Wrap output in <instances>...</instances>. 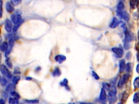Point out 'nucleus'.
I'll return each instance as SVG.
<instances>
[{"instance_id": "39448f33", "label": "nucleus", "mask_w": 139, "mask_h": 104, "mask_svg": "<svg viewBox=\"0 0 139 104\" xmlns=\"http://www.w3.org/2000/svg\"><path fill=\"white\" fill-rule=\"evenodd\" d=\"M5 28L6 31L9 32L12 31V23L9 19H6L5 21Z\"/></svg>"}, {"instance_id": "7c9ffc66", "label": "nucleus", "mask_w": 139, "mask_h": 104, "mask_svg": "<svg viewBox=\"0 0 139 104\" xmlns=\"http://www.w3.org/2000/svg\"><path fill=\"white\" fill-rule=\"evenodd\" d=\"M124 85V84L122 80V79L120 78V79L119 81V82L118 83V84H117L118 87L120 89H121V88H122L123 87Z\"/></svg>"}, {"instance_id": "37998d69", "label": "nucleus", "mask_w": 139, "mask_h": 104, "mask_svg": "<svg viewBox=\"0 0 139 104\" xmlns=\"http://www.w3.org/2000/svg\"><path fill=\"white\" fill-rule=\"evenodd\" d=\"M137 60L139 61V54H137Z\"/></svg>"}, {"instance_id": "f8f14e48", "label": "nucleus", "mask_w": 139, "mask_h": 104, "mask_svg": "<svg viewBox=\"0 0 139 104\" xmlns=\"http://www.w3.org/2000/svg\"><path fill=\"white\" fill-rule=\"evenodd\" d=\"M124 33H125V38L124 41L130 42L133 40L132 36L129 31H127Z\"/></svg>"}, {"instance_id": "a878e982", "label": "nucleus", "mask_w": 139, "mask_h": 104, "mask_svg": "<svg viewBox=\"0 0 139 104\" xmlns=\"http://www.w3.org/2000/svg\"><path fill=\"white\" fill-rule=\"evenodd\" d=\"M123 46H124V49H125V50H129V49H130V42L124 41Z\"/></svg>"}, {"instance_id": "473e14b6", "label": "nucleus", "mask_w": 139, "mask_h": 104, "mask_svg": "<svg viewBox=\"0 0 139 104\" xmlns=\"http://www.w3.org/2000/svg\"><path fill=\"white\" fill-rule=\"evenodd\" d=\"M11 95H12V96H14V97L18 98V99H19L20 98V95L18 94L17 92H14V91L11 92Z\"/></svg>"}, {"instance_id": "1a4fd4ad", "label": "nucleus", "mask_w": 139, "mask_h": 104, "mask_svg": "<svg viewBox=\"0 0 139 104\" xmlns=\"http://www.w3.org/2000/svg\"><path fill=\"white\" fill-rule=\"evenodd\" d=\"M125 61L124 59H121L119 63V71L120 73H123L125 69Z\"/></svg>"}, {"instance_id": "423d86ee", "label": "nucleus", "mask_w": 139, "mask_h": 104, "mask_svg": "<svg viewBox=\"0 0 139 104\" xmlns=\"http://www.w3.org/2000/svg\"><path fill=\"white\" fill-rule=\"evenodd\" d=\"M66 59V57L65 56L63 55H58L55 57V60L57 62L59 63H62V62L65 61Z\"/></svg>"}, {"instance_id": "20e7f679", "label": "nucleus", "mask_w": 139, "mask_h": 104, "mask_svg": "<svg viewBox=\"0 0 139 104\" xmlns=\"http://www.w3.org/2000/svg\"><path fill=\"white\" fill-rule=\"evenodd\" d=\"M112 52L115 53L118 57L121 58L123 55V51L122 49L118 47H113L112 48Z\"/></svg>"}, {"instance_id": "393cba45", "label": "nucleus", "mask_w": 139, "mask_h": 104, "mask_svg": "<svg viewBox=\"0 0 139 104\" xmlns=\"http://www.w3.org/2000/svg\"><path fill=\"white\" fill-rule=\"evenodd\" d=\"M22 1V0H11V2L13 5L17 6L20 5Z\"/></svg>"}, {"instance_id": "6ab92c4d", "label": "nucleus", "mask_w": 139, "mask_h": 104, "mask_svg": "<svg viewBox=\"0 0 139 104\" xmlns=\"http://www.w3.org/2000/svg\"><path fill=\"white\" fill-rule=\"evenodd\" d=\"M128 96H129V94L127 91L124 92L122 94V95L121 101L123 102H125L128 99Z\"/></svg>"}, {"instance_id": "5701e85b", "label": "nucleus", "mask_w": 139, "mask_h": 104, "mask_svg": "<svg viewBox=\"0 0 139 104\" xmlns=\"http://www.w3.org/2000/svg\"><path fill=\"white\" fill-rule=\"evenodd\" d=\"M124 7H125V6H124V3L120 1V2H119V3H118V4L117 5V10L119 11H122L123 10V9H124Z\"/></svg>"}, {"instance_id": "72a5a7b5", "label": "nucleus", "mask_w": 139, "mask_h": 104, "mask_svg": "<svg viewBox=\"0 0 139 104\" xmlns=\"http://www.w3.org/2000/svg\"><path fill=\"white\" fill-rule=\"evenodd\" d=\"M6 63L7 65L8 66V67L9 68H10V69L12 68V63L11 61H10V59L8 58L7 59H6Z\"/></svg>"}, {"instance_id": "f03ea898", "label": "nucleus", "mask_w": 139, "mask_h": 104, "mask_svg": "<svg viewBox=\"0 0 139 104\" xmlns=\"http://www.w3.org/2000/svg\"><path fill=\"white\" fill-rule=\"evenodd\" d=\"M11 19L12 22L15 25H21L23 22L21 16L19 14H14L12 15L11 16Z\"/></svg>"}, {"instance_id": "c9c22d12", "label": "nucleus", "mask_w": 139, "mask_h": 104, "mask_svg": "<svg viewBox=\"0 0 139 104\" xmlns=\"http://www.w3.org/2000/svg\"><path fill=\"white\" fill-rule=\"evenodd\" d=\"M92 75L93 77L96 79V80H99V76L98 75V74L94 71L92 72Z\"/></svg>"}, {"instance_id": "b1692460", "label": "nucleus", "mask_w": 139, "mask_h": 104, "mask_svg": "<svg viewBox=\"0 0 139 104\" xmlns=\"http://www.w3.org/2000/svg\"><path fill=\"white\" fill-rule=\"evenodd\" d=\"M14 39L13 38H11L9 40V49H10L11 50L12 48H13V46H14Z\"/></svg>"}, {"instance_id": "c85d7f7f", "label": "nucleus", "mask_w": 139, "mask_h": 104, "mask_svg": "<svg viewBox=\"0 0 139 104\" xmlns=\"http://www.w3.org/2000/svg\"><path fill=\"white\" fill-rule=\"evenodd\" d=\"M26 102L28 104H37L39 102V100H27Z\"/></svg>"}, {"instance_id": "79ce46f5", "label": "nucleus", "mask_w": 139, "mask_h": 104, "mask_svg": "<svg viewBox=\"0 0 139 104\" xmlns=\"http://www.w3.org/2000/svg\"><path fill=\"white\" fill-rule=\"evenodd\" d=\"M32 79V78L31 77H27L26 80H31Z\"/></svg>"}, {"instance_id": "ddd939ff", "label": "nucleus", "mask_w": 139, "mask_h": 104, "mask_svg": "<svg viewBox=\"0 0 139 104\" xmlns=\"http://www.w3.org/2000/svg\"><path fill=\"white\" fill-rule=\"evenodd\" d=\"M6 8V10L9 13H11L13 12L14 9V7L12 5V4L10 3L9 2H8L7 3Z\"/></svg>"}, {"instance_id": "2f4dec72", "label": "nucleus", "mask_w": 139, "mask_h": 104, "mask_svg": "<svg viewBox=\"0 0 139 104\" xmlns=\"http://www.w3.org/2000/svg\"><path fill=\"white\" fill-rule=\"evenodd\" d=\"M121 22V27H122V28L123 29V30L124 33H125L126 32L128 31V29H127V26L126 25V24L124 23H123L122 22Z\"/></svg>"}, {"instance_id": "ea45409f", "label": "nucleus", "mask_w": 139, "mask_h": 104, "mask_svg": "<svg viewBox=\"0 0 139 104\" xmlns=\"http://www.w3.org/2000/svg\"><path fill=\"white\" fill-rule=\"evenodd\" d=\"M5 101H4L3 99H1V100H0V104H5Z\"/></svg>"}, {"instance_id": "4be33fe9", "label": "nucleus", "mask_w": 139, "mask_h": 104, "mask_svg": "<svg viewBox=\"0 0 139 104\" xmlns=\"http://www.w3.org/2000/svg\"><path fill=\"white\" fill-rule=\"evenodd\" d=\"M20 77L19 75H16L15 76H14L13 80H12V82L13 84L16 85L17 84L18 82H19V81H20Z\"/></svg>"}, {"instance_id": "a19ab883", "label": "nucleus", "mask_w": 139, "mask_h": 104, "mask_svg": "<svg viewBox=\"0 0 139 104\" xmlns=\"http://www.w3.org/2000/svg\"><path fill=\"white\" fill-rule=\"evenodd\" d=\"M139 64L137 65V67H136V72H137V73H139Z\"/></svg>"}, {"instance_id": "a211bd4d", "label": "nucleus", "mask_w": 139, "mask_h": 104, "mask_svg": "<svg viewBox=\"0 0 139 104\" xmlns=\"http://www.w3.org/2000/svg\"><path fill=\"white\" fill-rule=\"evenodd\" d=\"M61 74V72L60 71V69L58 68H55V69L54 70L52 75L54 77H58Z\"/></svg>"}, {"instance_id": "f704fd0d", "label": "nucleus", "mask_w": 139, "mask_h": 104, "mask_svg": "<svg viewBox=\"0 0 139 104\" xmlns=\"http://www.w3.org/2000/svg\"><path fill=\"white\" fill-rule=\"evenodd\" d=\"M67 84H68V80L66 79H65L63 81L60 83V85L62 86H64L65 87H67Z\"/></svg>"}, {"instance_id": "c756f323", "label": "nucleus", "mask_w": 139, "mask_h": 104, "mask_svg": "<svg viewBox=\"0 0 139 104\" xmlns=\"http://www.w3.org/2000/svg\"><path fill=\"white\" fill-rule=\"evenodd\" d=\"M0 83H1V85L2 86H5L7 85V81L6 80V79L3 77L1 78V80H0Z\"/></svg>"}, {"instance_id": "2eb2a0df", "label": "nucleus", "mask_w": 139, "mask_h": 104, "mask_svg": "<svg viewBox=\"0 0 139 104\" xmlns=\"http://www.w3.org/2000/svg\"><path fill=\"white\" fill-rule=\"evenodd\" d=\"M15 88V85L14 84H9L8 85L6 88V90L8 92H12L13 91Z\"/></svg>"}, {"instance_id": "dca6fc26", "label": "nucleus", "mask_w": 139, "mask_h": 104, "mask_svg": "<svg viewBox=\"0 0 139 104\" xmlns=\"http://www.w3.org/2000/svg\"><path fill=\"white\" fill-rule=\"evenodd\" d=\"M130 77V75L129 74H128H128H125L123 75V76L121 78V79H122V81H123V83L124 84L127 83V82H128V81L129 80Z\"/></svg>"}, {"instance_id": "aec40b11", "label": "nucleus", "mask_w": 139, "mask_h": 104, "mask_svg": "<svg viewBox=\"0 0 139 104\" xmlns=\"http://www.w3.org/2000/svg\"><path fill=\"white\" fill-rule=\"evenodd\" d=\"M139 94L138 92L134 94L133 98V102L134 103H138L139 101Z\"/></svg>"}, {"instance_id": "f3484780", "label": "nucleus", "mask_w": 139, "mask_h": 104, "mask_svg": "<svg viewBox=\"0 0 139 104\" xmlns=\"http://www.w3.org/2000/svg\"><path fill=\"white\" fill-rule=\"evenodd\" d=\"M9 103L10 104H18L19 103L18 99L15 97L10 98L9 99Z\"/></svg>"}, {"instance_id": "412c9836", "label": "nucleus", "mask_w": 139, "mask_h": 104, "mask_svg": "<svg viewBox=\"0 0 139 104\" xmlns=\"http://www.w3.org/2000/svg\"><path fill=\"white\" fill-rule=\"evenodd\" d=\"M134 86L135 89L139 88V77H136L134 80Z\"/></svg>"}, {"instance_id": "58836bf2", "label": "nucleus", "mask_w": 139, "mask_h": 104, "mask_svg": "<svg viewBox=\"0 0 139 104\" xmlns=\"http://www.w3.org/2000/svg\"><path fill=\"white\" fill-rule=\"evenodd\" d=\"M131 57V53L130 52H128L126 54V58L129 60L130 59Z\"/></svg>"}, {"instance_id": "cd10ccee", "label": "nucleus", "mask_w": 139, "mask_h": 104, "mask_svg": "<svg viewBox=\"0 0 139 104\" xmlns=\"http://www.w3.org/2000/svg\"><path fill=\"white\" fill-rule=\"evenodd\" d=\"M102 86L104 90L109 91L110 85H109V84L107 82H103L102 84Z\"/></svg>"}, {"instance_id": "9b49d317", "label": "nucleus", "mask_w": 139, "mask_h": 104, "mask_svg": "<svg viewBox=\"0 0 139 104\" xmlns=\"http://www.w3.org/2000/svg\"><path fill=\"white\" fill-rule=\"evenodd\" d=\"M9 45L6 42H4L0 45V50L2 52H5L8 49Z\"/></svg>"}, {"instance_id": "9d476101", "label": "nucleus", "mask_w": 139, "mask_h": 104, "mask_svg": "<svg viewBox=\"0 0 139 104\" xmlns=\"http://www.w3.org/2000/svg\"><path fill=\"white\" fill-rule=\"evenodd\" d=\"M107 97V95L106 93L105 90L102 88L101 90V93L100 94V100L101 101H104L106 100Z\"/></svg>"}, {"instance_id": "4c0bfd02", "label": "nucleus", "mask_w": 139, "mask_h": 104, "mask_svg": "<svg viewBox=\"0 0 139 104\" xmlns=\"http://www.w3.org/2000/svg\"><path fill=\"white\" fill-rule=\"evenodd\" d=\"M20 69L18 67H16L15 68L14 70V73L15 74H20Z\"/></svg>"}, {"instance_id": "f257e3e1", "label": "nucleus", "mask_w": 139, "mask_h": 104, "mask_svg": "<svg viewBox=\"0 0 139 104\" xmlns=\"http://www.w3.org/2000/svg\"><path fill=\"white\" fill-rule=\"evenodd\" d=\"M109 91V93L108 96L109 102V104H114L117 100V90L116 86L115 85H110Z\"/></svg>"}, {"instance_id": "e433bc0d", "label": "nucleus", "mask_w": 139, "mask_h": 104, "mask_svg": "<svg viewBox=\"0 0 139 104\" xmlns=\"http://www.w3.org/2000/svg\"><path fill=\"white\" fill-rule=\"evenodd\" d=\"M2 0H0V18L2 17Z\"/></svg>"}, {"instance_id": "4468645a", "label": "nucleus", "mask_w": 139, "mask_h": 104, "mask_svg": "<svg viewBox=\"0 0 139 104\" xmlns=\"http://www.w3.org/2000/svg\"><path fill=\"white\" fill-rule=\"evenodd\" d=\"M138 5V1L137 0H130V6L133 9H135Z\"/></svg>"}, {"instance_id": "6e6552de", "label": "nucleus", "mask_w": 139, "mask_h": 104, "mask_svg": "<svg viewBox=\"0 0 139 104\" xmlns=\"http://www.w3.org/2000/svg\"><path fill=\"white\" fill-rule=\"evenodd\" d=\"M120 18H122L124 21H129L130 20V17L129 13L125 11H121Z\"/></svg>"}, {"instance_id": "7ed1b4c3", "label": "nucleus", "mask_w": 139, "mask_h": 104, "mask_svg": "<svg viewBox=\"0 0 139 104\" xmlns=\"http://www.w3.org/2000/svg\"><path fill=\"white\" fill-rule=\"evenodd\" d=\"M0 72L4 76L7 77L9 79H11L12 77L11 74L9 69L4 65H1L0 67Z\"/></svg>"}, {"instance_id": "bb28decb", "label": "nucleus", "mask_w": 139, "mask_h": 104, "mask_svg": "<svg viewBox=\"0 0 139 104\" xmlns=\"http://www.w3.org/2000/svg\"><path fill=\"white\" fill-rule=\"evenodd\" d=\"M125 69L126 70V71L128 72H130L132 70V66H131V64L129 62L127 64L126 66H125Z\"/></svg>"}, {"instance_id": "0eeeda50", "label": "nucleus", "mask_w": 139, "mask_h": 104, "mask_svg": "<svg viewBox=\"0 0 139 104\" xmlns=\"http://www.w3.org/2000/svg\"><path fill=\"white\" fill-rule=\"evenodd\" d=\"M119 24V22L118 20V19L116 17H114L111 23H110L109 25V27L111 28H115L118 26Z\"/></svg>"}]
</instances>
